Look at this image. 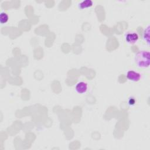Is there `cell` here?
<instances>
[{
	"instance_id": "cell-1",
	"label": "cell",
	"mask_w": 150,
	"mask_h": 150,
	"mask_svg": "<svg viewBox=\"0 0 150 150\" xmlns=\"http://www.w3.org/2000/svg\"><path fill=\"white\" fill-rule=\"evenodd\" d=\"M136 66L139 69H147L150 64V53L149 50H142L138 52L134 57Z\"/></svg>"
},
{
	"instance_id": "cell-2",
	"label": "cell",
	"mask_w": 150,
	"mask_h": 150,
	"mask_svg": "<svg viewBox=\"0 0 150 150\" xmlns=\"http://www.w3.org/2000/svg\"><path fill=\"white\" fill-rule=\"evenodd\" d=\"M124 40L127 44L132 45L135 44L138 41L139 35L135 31H128L124 35Z\"/></svg>"
},
{
	"instance_id": "cell-3",
	"label": "cell",
	"mask_w": 150,
	"mask_h": 150,
	"mask_svg": "<svg viewBox=\"0 0 150 150\" xmlns=\"http://www.w3.org/2000/svg\"><path fill=\"white\" fill-rule=\"evenodd\" d=\"M126 76L128 80L133 82H138L141 79V74L134 70H128L127 72Z\"/></svg>"
},
{
	"instance_id": "cell-4",
	"label": "cell",
	"mask_w": 150,
	"mask_h": 150,
	"mask_svg": "<svg viewBox=\"0 0 150 150\" xmlns=\"http://www.w3.org/2000/svg\"><path fill=\"white\" fill-rule=\"evenodd\" d=\"M88 88L87 83L84 81L78 82L75 86V90L79 94H84L87 92Z\"/></svg>"
},
{
	"instance_id": "cell-5",
	"label": "cell",
	"mask_w": 150,
	"mask_h": 150,
	"mask_svg": "<svg viewBox=\"0 0 150 150\" xmlns=\"http://www.w3.org/2000/svg\"><path fill=\"white\" fill-rule=\"evenodd\" d=\"M150 26L148 24L145 28L142 33V39L148 46H149V37H150Z\"/></svg>"
},
{
	"instance_id": "cell-6",
	"label": "cell",
	"mask_w": 150,
	"mask_h": 150,
	"mask_svg": "<svg viewBox=\"0 0 150 150\" xmlns=\"http://www.w3.org/2000/svg\"><path fill=\"white\" fill-rule=\"evenodd\" d=\"M93 5V2L91 0H85L80 2L78 4V8L80 9H85L91 7Z\"/></svg>"
},
{
	"instance_id": "cell-7",
	"label": "cell",
	"mask_w": 150,
	"mask_h": 150,
	"mask_svg": "<svg viewBox=\"0 0 150 150\" xmlns=\"http://www.w3.org/2000/svg\"><path fill=\"white\" fill-rule=\"evenodd\" d=\"M9 19V16L5 12H2L0 14V22L1 24H4L6 23Z\"/></svg>"
},
{
	"instance_id": "cell-8",
	"label": "cell",
	"mask_w": 150,
	"mask_h": 150,
	"mask_svg": "<svg viewBox=\"0 0 150 150\" xmlns=\"http://www.w3.org/2000/svg\"><path fill=\"white\" fill-rule=\"evenodd\" d=\"M128 103V104H129V105L132 106V105H134L135 104V100L134 98L131 97V98H129Z\"/></svg>"
}]
</instances>
